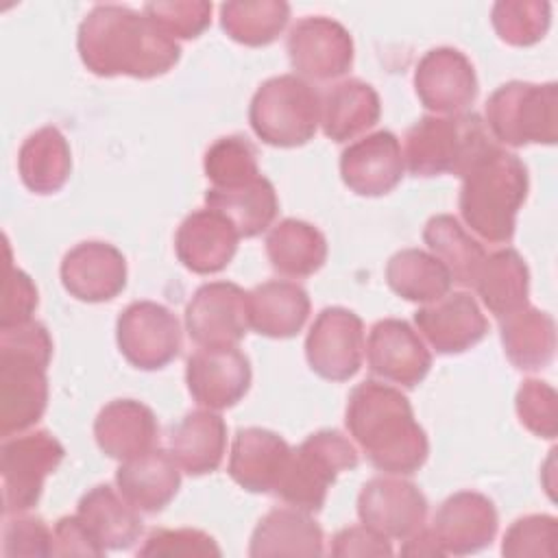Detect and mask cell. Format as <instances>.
I'll use <instances>...</instances> for the list:
<instances>
[{"label":"cell","instance_id":"cell-1","mask_svg":"<svg viewBox=\"0 0 558 558\" xmlns=\"http://www.w3.org/2000/svg\"><path fill=\"white\" fill-rule=\"evenodd\" d=\"M76 48L83 65L96 76L155 78L181 57L172 37L144 13L122 4H96L78 26Z\"/></svg>","mask_w":558,"mask_h":558},{"label":"cell","instance_id":"cell-2","mask_svg":"<svg viewBox=\"0 0 558 558\" xmlns=\"http://www.w3.org/2000/svg\"><path fill=\"white\" fill-rule=\"evenodd\" d=\"M344 423L368 462L384 473L412 475L427 460L429 442L408 397L388 384H357L349 395Z\"/></svg>","mask_w":558,"mask_h":558},{"label":"cell","instance_id":"cell-3","mask_svg":"<svg viewBox=\"0 0 558 558\" xmlns=\"http://www.w3.org/2000/svg\"><path fill=\"white\" fill-rule=\"evenodd\" d=\"M52 357L48 329L28 320L0 327V434H22L48 405L46 368Z\"/></svg>","mask_w":558,"mask_h":558},{"label":"cell","instance_id":"cell-4","mask_svg":"<svg viewBox=\"0 0 558 558\" xmlns=\"http://www.w3.org/2000/svg\"><path fill=\"white\" fill-rule=\"evenodd\" d=\"M527 185L525 163L495 146L462 177L460 216L482 240L493 244L510 242Z\"/></svg>","mask_w":558,"mask_h":558},{"label":"cell","instance_id":"cell-5","mask_svg":"<svg viewBox=\"0 0 558 558\" xmlns=\"http://www.w3.org/2000/svg\"><path fill=\"white\" fill-rule=\"evenodd\" d=\"M497 144L473 111L453 116H425L405 133L403 161L414 177H464Z\"/></svg>","mask_w":558,"mask_h":558},{"label":"cell","instance_id":"cell-6","mask_svg":"<svg viewBox=\"0 0 558 558\" xmlns=\"http://www.w3.org/2000/svg\"><path fill=\"white\" fill-rule=\"evenodd\" d=\"M357 462V451L347 436L336 429H320L290 451L272 495L292 508L318 512L336 477L355 469Z\"/></svg>","mask_w":558,"mask_h":558},{"label":"cell","instance_id":"cell-7","mask_svg":"<svg viewBox=\"0 0 558 558\" xmlns=\"http://www.w3.org/2000/svg\"><path fill=\"white\" fill-rule=\"evenodd\" d=\"M248 122L255 135L270 146H303L320 124V96L299 74L272 76L253 94Z\"/></svg>","mask_w":558,"mask_h":558},{"label":"cell","instance_id":"cell-8","mask_svg":"<svg viewBox=\"0 0 558 558\" xmlns=\"http://www.w3.org/2000/svg\"><path fill=\"white\" fill-rule=\"evenodd\" d=\"M486 122L495 140L521 148L556 144L558 85L510 81L497 87L486 102Z\"/></svg>","mask_w":558,"mask_h":558},{"label":"cell","instance_id":"cell-9","mask_svg":"<svg viewBox=\"0 0 558 558\" xmlns=\"http://www.w3.org/2000/svg\"><path fill=\"white\" fill-rule=\"evenodd\" d=\"M63 456V445L44 429L4 440L0 449L4 512L20 514L33 508L41 497L46 477L57 471Z\"/></svg>","mask_w":558,"mask_h":558},{"label":"cell","instance_id":"cell-10","mask_svg":"<svg viewBox=\"0 0 558 558\" xmlns=\"http://www.w3.org/2000/svg\"><path fill=\"white\" fill-rule=\"evenodd\" d=\"M116 340L129 364L157 371L170 364L181 349L177 316L155 301H135L118 316Z\"/></svg>","mask_w":558,"mask_h":558},{"label":"cell","instance_id":"cell-11","mask_svg":"<svg viewBox=\"0 0 558 558\" xmlns=\"http://www.w3.org/2000/svg\"><path fill=\"white\" fill-rule=\"evenodd\" d=\"M248 327V292L231 281L201 286L185 307V329L201 349L238 347Z\"/></svg>","mask_w":558,"mask_h":558},{"label":"cell","instance_id":"cell-12","mask_svg":"<svg viewBox=\"0 0 558 558\" xmlns=\"http://www.w3.org/2000/svg\"><path fill=\"white\" fill-rule=\"evenodd\" d=\"M305 357L323 379H351L364 357L362 318L347 307H325L305 338Z\"/></svg>","mask_w":558,"mask_h":558},{"label":"cell","instance_id":"cell-13","mask_svg":"<svg viewBox=\"0 0 558 558\" xmlns=\"http://www.w3.org/2000/svg\"><path fill=\"white\" fill-rule=\"evenodd\" d=\"M286 50L301 78L331 81L353 65V39L349 31L325 15L299 20L288 35Z\"/></svg>","mask_w":558,"mask_h":558},{"label":"cell","instance_id":"cell-14","mask_svg":"<svg viewBox=\"0 0 558 558\" xmlns=\"http://www.w3.org/2000/svg\"><path fill=\"white\" fill-rule=\"evenodd\" d=\"M414 92L434 116L466 111L477 98V76L469 57L456 48L427 50L414 70Z\"/></svg>","mask_w":558,"mask_h":558},{"label":"cell","instance_id":"cell-15","mask_svg":"<svg viewBox=\"0 0 558 558\" xmlns=\"http://www.w3.org/2000/svg\"><path fill=\"white\" fill-rule=\"evenodd\" d=\"M357 517L377 534L405 541L423 527L427 499L412 482L399 477H373L357 495Z\"/></svg>","mask_w":558,"mask_h":558},{"label":"cell","instance_id":"cell-16","mask_svg":"<svg viewBox=\"0 0 558 558\" xmlns=\"http://www.w3.org/2000/svg\"><path fill=\"white\" fill-rule=\"evenodd\" d=\"M185 381L198 405L227 410L248 392L251 362L238 347L198 349L187 357Z\"/></svg>","mask_w":558,"mask_h":558},{"label":"cell","instance_id":"cell-17","mask_svg":"<svg viewBox=\"0 0 558 558\" xmlns=\"http://www.w3.org/2000/svg\"><path fill=\"white\" fill-rule=\"evenodd\" d=\"M368 368L392 384L414 388L432 366V353L421 336L399 318L377 320L366 344Z\"/></svg>","mask_w":558,"mask_h":558},{"label":"cell","instance_id":"cell-18","mask_svg":"<svg viewBox=\"0 0 558 558\" xmlns=\"http://www.w3.org/2000/svg\"><path fill=\"white\" fill-rule=\"evenodd\" d=\"M403 170V150L390 131H375L349 144L340 155V177L360 196H384L392 192Z\"/></svg>","mask_w":558,"mask_h":558},{"label":"cell","instance_id":"cell-19","mask_svg":"<svg viewBox=\"0 0 558 558\" xmlns=\"http://www.w3.org/2000/svg\"><path fill=\"white\" fill-rule=\"evenodd\" d=\"M61 283L78 301H111L126 286L124 255L107 242H81L61 262Z\"/></svg>","mask_w":558,"mask_h":558},{"label":"cell","instance_id":"cell-20","mask_svg":"<svg viewBox=\"0 0 558 558\" xmlns=\"http://www.w3.org/2000/svg\"><path fill=\"white\" fill-rule=\"evenodd\" d=\"M414 323L432 349L445 355L464 353L488 333V320L466 292H447L442 299L418 307Z\"/></svg>","mask_w":558,"mask_h":558},{"label":"cell","instance_id":"cell-21","mask_svg":"<svg viewBox=\"0 0 558 558\" xmlns=\"http://www.w3.org/2000/svg\"><path fill=\"white\" fill-rule=\"evenodd\" d=\"M497 510L486 495L460 490L440 504L432 532L445 554L466 556L488 547L497 534Z\"/></svg>","mask_w":558,"mask_h":558},{"label":"cell","instance_id":"cell-22","mask_svg":"<svg viewBox=\"0 0 558 558\" xmlns=\"http://www.w3.org/2000/svg\"><path fill=\"white\" fill-rule=\"evenodd\" d=\"M235 227L216 209H196L179 225L174 251L179 262L196 275H214L227 268L238 251Z\"/></svg>","mask_w":558,"mask_h":558},{"label":"cell","instance_id":"cell-23","mask_svg":"<svg viewBox=\"0 0 558 558\" xmlns=\"http://www.w3.org/2000/svg\"><path fill=\"white\" fill-rule=\"evenodd\" d=\"M94 436L105 456L124 462L155 447L159 425L153 410L142 401L116 399L98 412Z\"/></svg>","mask_w":558,"mask_h":558},{"label":"cell","instance_id":"cell-24","mask_svg":"<svg viewBox=\"0 0 558 558\" xmlns=\"http://www.w3.org/2000/svg\"><path fill=\"white\" fill-rule=\"evenodd\" d=\"M120 495L142 512L163 510L181 486V471L172 453L153 447L146 453L124 460L116 471Z\"/></svg>","mask_w":558,"mask_h":558},{"label":"cell","instance_id":"cell-25","mask_svg":"<svg viewBox=\"0 0 558 558\" xmlns=\"http://www.w3.org/2000/svg\"><path fill=\"white\" fill-rule=\"evenodd\" d=\"M290 451L292 447L270 429H240L229 453V475L244 490L272 493Z\"/></svg>","mask_w":558,"mask_h":558},{"label":"cell","instance_id":"cell-26","mask_svg":"<svg viewBox=\"0 0 558 558\" xmlns=\"http://www.w3.org/2000/svg\"><path fill=\"white\" fill-rule=\"evenodd\" d=\"M310 314L307 292L292 281H264L248 292V323L266 338L296 336Z\"/></svg>","mask_w":558,"mask_h":558},{"label":"cell","instance_id":"cell-27","mask_svg":"<svg viewBox=\"0 0 558 558\" xmlns=\"http://www.w3.org/2000/svg\"><path fill=\"white\" fill-rule=\"evenodd\" d=\"M248 554L262 556H320L323 530L299 508H275L253 530Z\"/></svg>","mask_w":558,"mask_h":558},{"label":"cell","instance_id":"cell-28","mask_svg":"<svg viewBox=\"0 0 558 558\" xmlns=\"http://www.w3.org/2000/svg\"><path fill=\"white\" fill-rule=\"evenodd\" d=\"M227 425L214 410H196L181 418L170 434V453L190 475H207L222 462Z\"/></svg>","mask_w":558,"mask_h":558},{"label":"cell","instance_id":"cell-29","mask_svg":"<svg viewBox=\"0 0 558 558\" xmlns=\"http://www.w3.org/2000/svg\"><path fill=\"white\" fill-rule=\"evenodd\" d=\"M381 113L379 96L373 85L347 78L325 92L320 100V126L333 142H347L375 126Z\"/></svg>","mask_w":558,"mask_h":558},{"label":"cell","instance_id":"cell-30","mask_svg":"<svg viewBox=\"0 0 558 558\" xmlns=\"http://www.w3.org/2000/svg\"><path fill=\"white\" fill-rule=\"evenodd\" d=\"M506 357L521 371L545 368L556 353V323L536 307H521L499 318Z\"/></svg>","mask_w":558,"mask_h":558},{"label":"cell","instance_id":"cell-31","mask_svg":"<svg viewBox=\"0 0 558 558\" xmlns=\"http://www.w3.org/2000/svg\"><path fill=\"white\" fill-rule=\"evenodd\" d=\"M76 514L105 551L129 549L142 534L137 510L107 484L87 490L78 501Z\"/></svg>","mask_w":558,"mask_h":558},{"label":"cell","instance_id":"cell-32","mask_svg":"<svg viewBox=\"0 0 558 558\" xmlns=\"http://www.w3.org/2000/svg\"><path fill=\"white\" fill-rule=\"evenodd\" d=\"M22 183L35 194L59 192L72 170V155L65 135L57 126H41L31 133L17 153Z\"/></svg>","mask_w":558,"mask_h":558},{"label":"cell","instance_id":"cell-33","mask_svg":"<svg viewBox=\"0 0 558 558\" xmlns=\"http://www.w3.org/2000/svg\"><path fill=\"white\" fill-rule=\"evenodd\" d=\"M205 203L209 209L220 211L235 227L240 238L259 235L272 225L279 211L277 192L262 174L238 187H209Z\"/></svg>","mask_w":558,"mask_h":558},{"label":"cell","instance_id":"cell-34","mask_svg":"<svg viewBox=\"0 0 558 558\" xmlns=\"http://www.w3.org/2000/svg\"><path fill=\"white\" fill-rule=\"evenodd\" d=\"M266 255L270 266L286 277H310L327 259V240L310 222L286 218L266 235Z\"/></svg>","mask_w":558,"mask_h":558},{"label":"cell","instance_id":"cell-35","mask_svg":"<svg viewBox=\"0 0 558 558\" xmlns=\"http://www.w3.org/2000/svg\"><path fill=\"white\" fill-rule=\"evenodd\" d=\"M473 286L488 312L501 318L527 305L530 272L514 248H501L484 257Z\"/></svg>","mask_w":558,"mask_h":558},{"label":"cell","instance_id":"cell-36","mask_svg":"<svg viewBox=\"0 0 558 558\" xmlns=\"http://www.w3.org/2000/svg\"><path fill=\"white\" fill-rule=\"evenodd\" d=\"M386 281L395 294L414 303H434L451 290L447 266L427 251L403 248L386 264Z\"/></svg>","mask_w":558,"mask_h":558},{"label":"cell","instance_id":"cell-37","mask_svg":"<svg viewBox=\"0 0 558 558\" xmlns=\"http://www.w3.org/2000/svg\"><path fill=\"white\" fill-rule=\"evenodd\" d=\"M423 240L432 255L438 257L451 279L460 286H473L486 257L484 246L471 238L464 227L449 214L432 216L423 229Z\"/></svg>","mask_w":558,"mask_h":558},{"label":"cell","instance_id":"cell-38","mask_svg":"<svg viewBox=\"0 0 558 558\" xmlns=\"http://www.w3.org/2000/svg\"><path fill=\"white\" fill-rule=\"evenodd\" d=\"M290 20V4L283 0H233L220 7V26L238 44L268 46Z\"/></svg>","mask_w":558,"mask_h":558},{"label":"cell","instance_id":"cell-39","mask_svg":"<svg viewBox=\"0 0 558 558\" xmlns=\"http://www.w3.org/2000/svg\"><path fill=\"white\" fill-rule=\"evenodd\" d=\"M490 22L501 41L532 46L549 31L551 4L541 0H499L493 4Z\"/></svg>","mask_w":558,"mask_h":558},{"label":"cell","instance_id":"cell-40","mask_svg":"<svg viewBox=\"0 0 558 558\" xmlns=\"http://www.w3.org/2000/svg\"><path fill=\"white\" fill-rule=\"evenodd\" d=\"M205 177L211 187H238L259 177L257 150L242 135H227L216 140L203 159Z\"/></svg>","mask_w":558,"mask_h":558},{"label":"cell","instance_id":"cell-41","mask_svg":"<svg viewBox=\"0 0 558 558\" xmlns=\"http://www.w3.org/2000/svg\"><path fill=\"white\" fill-rule=\"evenodd\" d=\"M144 15L172 39H194L211 22V2H205V0L146 2Z\"/></svg>","mask_w":558,"mask_h":558},{"label":"cell","instance_id":"cell-42","mask_svg":"<svg viewBox=\"0 0 558 558\" xmlns=\"http://www.w3.org/2000/svg\"><path fill=\"white\" fill-rule=\"evenodd\" d=\"M558 521L551 514H527L517 519L501 543V554L508 558L547 556L556 554Z\"/></svg>","mask_w":558,"mask_h":558},{"label":"cell","instance_id":"cell-43","mask_svg":"<svg viewBox=\"0 0 558 558\" xmlns=\"http://www.w3.org/2000/svg\"><path fill=\"white\" fill-rule=\"evenodd\" d=\"M517 414L521 425L541 438L558 434V395L541 379H525L517 390Z\"/></svg>","mask_w":558,"mask_h":558},{"label":"cell","instance_id":"cell-44","mask_svg":"<svg viewBox=\"0 0 558 558\" xmlns=\"http://www.w3.org/2000/svg\"><path fill=\"white\" fill-rule=\"evenodd\" d=\"M7 264H4V283H2V307H0V327L22 325L33 320L37 307V288L33 279L13 266L9 242H4Z\"/></svg>","mask_w":558,"mask_h":558},{"label":"cell","instance_id":"cell-45","mask_svg":"<svg viewBox=\"0 0 558 558\" xmlns=\"http://www.w3.org/2000/svg\"><path fill=\"white\" fill-rule=\"evenodd\" d=\"M140 556H220L216 541L192 527L179 530H153L144 545L137 549Z\"/></svg>","mask_w":558,"mask_h":558},{"label":"cell","instance_id":"cell-46","mask_svg":"<svg viewBox=\"0 0 558 558\" xmlns=\"http://www.w3.org/2000/svg\"><path fill=\"white\" fill-rule=\"evenodd\" d=\"M52 532L39 517L9 519L2 532L4 556H50Z\"/></svg>","mask_w":558,"mask_h":558},{"label":"cell","instance_id":"cell-47","mask_svg":"<svg viewBox=\"0 0 558 558\" xmlns=\"http://www.w3.org/2000/svg\"><path fill=\"white\" fill-rule=\"evenodd\" d=\"M105 549L92 536L87 525L74 517H63L52 530L50 556H102Z\"/></svg>","mask_w":558,"mask_h":558},{"label":"cell","instance_id":"cell-48","mask_svg":"<svg viewBox=\"0 0 558 558\" xmlns=\"http://www.w3.org/2000/svg\"><path fill=\"white\" fill-rule=\"evenodd\" d=\"M331 554L338 558H351V556H390L392 547L386 536L377 534L375 530L362 525H351L340 530L333 536Z\"/></svg>","mask_w":558,"mask_h":558},{"label":"cell","instance_id":"cell-49","mask_svg":"<svg viewBox=\"0 0 558 558\" xmlns=\"http://www.w3.org/2000/svg\"><path fill=\"white\" fill-rule=\"evenodd\" d=\"M401 554H405V556H445L434 532L425 530V527H421L418 532H414L412 536L405 538Z\"/></svg>","mask_w":558,"mask_h":558}]
</instances>
